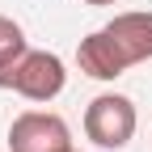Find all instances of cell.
<instances>
[{
    "instance_id": "obj_5",
    "label": "cell",
    "mask_w": 152,
    "mask_h": 152,
    "mask_svg": "<svg viewBox=\"0 0 152 152\" xmlns=\"http://www.w3.org/2000/svg\"><path fill=\"white\" fill-rule=\"evenodd\" d=\"M30 51V42H26V30L13 21V17H4L0 13V89H4V76L13 72V64L21 59V55Z\"/></svg>"
},
{
    "instance_id": "obj_6",
    "label": "cell",
    "mask_w": 152,
    "mask_h": 152,
    "mask_svg": "<svg viewBox=\"0 0 152 152\" xmlns=\"http://www.w3.org/2000/svg\"><path fill=\"white\" fill-rule=\"evenodd\" d=\"M85 4H114V0H85Z\"/></svg>"
},
{
    "instance_id": "obj_2",
    "label": "cell",
    "mask_w": 152,
    "mask_h": 152,
    "mask_svg": "<svg viewBox=\"0 0 152 152\" xmlns=\"http://www.w3.org/2000/svg\"><path fill=\"white\" fill-rule=\"evenodd\" d=\"M135 127H140L135 102L123 97V93H97L89 102V110H85V135L97 148H106V152L127 148L131 135H135Z\"/></svg>"
},
{
    "instance_id": "obj_1",
    "label": "cell",
    "mask_w": 152,
    "mask_h": 152,
    "mask_svg": "<svg viewBox=\"0 0 152 152\" xmlns=\"http://www.w3.org/2000/svg\"><path fill=\"white\" fill-rule=\"evenodd\" d=\"M144 59H152V13L148 9L118 13L114 21L93 30L76 47V64L93 80H114V76H123L127 68H135Z\"/></svg>"
},
{
    "instance_id": "obj_4",
    "label": "cell",
    "mask_w": 152,
    "mask_h": 152,
    "mask_svg": "<svg viewBox=\"0 0 152 152\" xmlns=\"http://www.w3.org/2000/svg\"><path fill=\"white\" fill-rule=\"evenodd\" d=\"M9 152H72V131L51 110H26L9 127Z\"/></svg>"
},
{
    "instance_id": "obj_7",
    "label": "cell",
    "mask_w": 152,
    "mask_h": 152,
    "mask_svg": "<svg viewBox=\"0 0 152 152\" xmlns=\"http://www.w3.org/2000/svg\"><path fill=\"white\" fill-rule=\"evenodd\" d=\"M72 152H76V148H72Z\"/></svg>"
},
{
    "instance_id": "obj_3",
    "label": "cell",
    "mask_w": 152,
    "mask_h": 152,
    "mask_svg": "<svg viewBox=\"0 0 152 152\" xmlns=\"http://www.w3.org/2000/svg\"><path fill=\"white\" fill-rule=\"evenodd\" d=\"M68 85V68L55 51H26L4 76V89L21 93L26 102H55Z\"/></svg>"
}]
</instances>
